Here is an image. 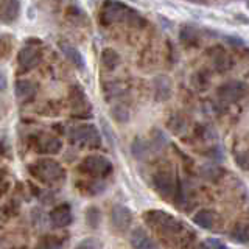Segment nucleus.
<instances>
[{
	"label": "nucleus",
	"instance_id": "6",
	"mask_svg": "<svg viewBox=\"0 0 249 249\" xmlns=\"http://www.w3.org/2000/svg\"><path fill=\"white\" fill-rule=\"evenodd\" d=\"M128 10L129 8L124 6L123 3L115 2V0H109V2H106L103 6H101L100 22L103 23V25H111V23H114V22L124 20Z\"/></svg>",
	"mask_w": 249,
	"mask_h": 249
},
{
	"label": "nucleus",
	"instance_id": "31",
	"mask_svg": "<svg viewBox=\"0 0 249 249\" xmlns=\"http://www.w3.org/2000/svg\"><path fill=\"white\" fill-rule=\"evenodd\" d=\"M198 249H212L209 245H206V243H201L199 246H198Z\"/></svg>",
	"mask_w": 249,
	"mask_h": 249
},
{
	"label": "nucleus",
	"instance_id": "3",
	"mask_svg": "<svg viewBox=\"0 0 249 249\" xmlns=\"http://www.w3.org/2000/svg\"><path fill=\"white\" fill-rule=\"evenodd\" d=\"M80 170L92 178L103 179L112 173V163L107 158H105V156L92 154V156H88V158H84V160L80 165Z\"/></svg>",
	"mask_w": 249,
	"mask_h": 249
},
{
	"label": "nucleus",
	"instance_id": "10",
	"mask_svg": "<svg viewBox=\"0 0 249 249\" xmlns=\"http://www.w3.org/2000/svg\"><path fill=\"white\" fill-rule=\"evenodd\" d=\"M50 221L54 228H67L73 221V213L69 204H59L52 209Z\"/></svg>",
	"mask_w": 249,
	"mask_h": 249
},
{
	"label": "nucleus",
	"instance_id": "7",
	"mask_svg": "<svg viewBox=\"0 0 249 249\" xmlns=\"http://www.w3.org/2000/svg\"><path fill=\"white\" fill-rule=\"evenodd\" d=\"M246 95V86L241 81H228L218 88V97L224 103H235Z\"/></svg>",
	"mask_w": 249,
	"mask_h": 249
},
{
	"label": "nucleus",
	"instance_id": "26",
	"mask_svg": "<svg viewBox=\"0 0 249 249\" xmlns=\"http://www.w3.org/2000/svg\"><path fill=\"white\" fill-rule=\"evenodd\" d=\"M179 37H181V41L184 44H195L198 41V31L195 30L193 27H184L181 30V35H179Z\"/></svg>",
	"mask_w": 249,
	"mask_h": 249
},
{
	"label": "nucleus",
	"instance_id": "19",
	"mask_svg": "<svg viewBox=\"0 0 249 249\" xmlns=\"http://www.w3.org/2000/svg\"><path fill=\"white\" fill-rule=\"evenodd\" d=\"M231 238L237 241L240 245H248L249 243V228L246 223H238L231 232Z\"/></svg>",
	"mask_w": 249,
	"mask_h": 249
},
{
	"label": "nucleus",
	"instance_id": "20",
	"mask_svg": "<svg viewBox=\"0 0 249 249\" xmlns=\"http://www.w3.org/2000/svg\"><path fill=\"white\" fill-rule=\"evenodd\" d=\"M59 47H61L62 53L66 54V58L70 59V62H73V64L78 66V67H83V66H84V61H83L81 53L78 52V50L75 49V47H72L70 44H66V42H61Z\"/></svg>",
	"mask_w": 249,
	"mask_h": 249
},
{
	"label": "nucleus",
	"instance_id": "24",
	"mask_svg": "<svg viewBox=\"0 0 249 249\" xmlns=\"http://www.w3.org/2000/svg\"><path fill=\"white\" fill-rule=\"evenodd\" d=\"M148 153H150V145L142 139H136L134 143H132V154H134V158L143 160L146 159Z\"/></svg>",
	"mask_w": 249,
	"mask_h": 249
},
{
	"label": "nucleus",
	"instance_id": "15",
	"mask_svg": "<svg viewBox=\"0 0 249 249\" xmlns=\"http://www.w3.org/2000/svg\"><path fill=\"white\" fill-rule=\"evenodd\" d=\"M37 93V86L36 83L30 81V80H20L16 83V97L19 98L22 103H27L31 101Z\"/></svg>",
	"mask_w": 249,
	"mask_h": 249
},
{
	"label": "nucleus",
	"instance_id": "5",
	"mask_svg": "<svg viewBox=\"0 0 249 249\" xmlns=\"http://www.w3.org/2000/svg\"><path fill=\"white\" fill-rule=\"evenodd\" d=\"M72 140L81 146L98 148L101 145V136L93 124H80L72 129Z\"/></svg>",
	"mask_w": 249,
	"mask_h": 249
},
{
	"label": "nucleus",
	"instance_id": "28",
	"mask_svg": "<svg viewBox=\"0 0 249 249\" xmlns=\"http://www.w3.org/2000/svg\"><path fill=\"white\" fill-rule=\"evenodd\" d=\"M11 52V41H8V37H0V58H5L8 53Z\"/></svg>",
	"mask_w": 249,
	"mask_h": 249
},
{
	"label": "nucleus",
	"instance_id": "2",
	"mask_svg": "<svg viewBox=\"0 0 249 249\" xmlns=\"http://www.w3.org/2000/svg\"><path fill=\"white\" fill-rule=\"evenodd\" d=\"M30 175L33 176L36 181L42 182L45 185H56L66 181V170L58 160L44 158L37 159L33 163L28 165Z\"/></svg>",
	"mask_w": 249,
	"mask_h": 249
},
{
	"label": "nucleus",
	"instance_id": "9",
	"mask_svg": "<svg viewBox=\"0 0 249 249\" xmlns=\"http://www.w3.org/2000/svg\"><path fill=\"white\" fill-rule=\"evenodd\" d=\"M70 106H72V111L76 117H88L90 112V105L80 86H73L72 88V92H70Z\"/></svg>",
	"mask_w": 249,
	"mask_h": 249
},
{
	"label": "nucleus",
	"instance_id": "12",
	"mask_svg": "<svg viewBox=\"0 0 249 249\" xmlns=\"http://www.w3.org/2000/svg\"><path fill=\"white\" fill-rule=\"evenodd\" d=\"M129 243L134 249H160L159 245L148 235V232L142 228H137L131 232Z\"/></svg>",
	"mask_w": 249,
	"mask_h": 249
},
{
	"label": "nucleus",
	"instance_id": "27",
	"mask_svg": "<svg viewBox=\"0 0 249 249\" xmlns=\"http://www.w3.org/2000/svg\"><path fill=\"white\" fill-rule=\"evenodd\" d=\"M202 175H204V178L210 179V181H213V179L220 178L223 175V171H221V168H218L215 165H206L202 168Z\"/></svg>",
	"mask_w": 249,
	"mask_h": 249
},
{
	"label": "nucleus",
	"instance_id": "23",
	"mask_svg": "<svg viewBox=\"0 0 249 249\" xmlns=\"http://www.w3.org/2000/svg\"><path fill=\"white\" fill-rule=\"evenodd\" d=\"M86 223H88L89 228L97 229L100 223H101V212L97 206H90L86 210Z\"/></svg>",
	"mask_w": 249,
	"mask_h": 249
},
{
	"label": "nucleus",
	"instance_id": "21",
	"mask_svg": "<svg viewBox=\"0 0 249 249\" xmlns=\"http://www.w3.org/2000/svg\"><path fill=\"white\" fill-rule=\"evenodd\" d=\"M101 62L103 66L109 70H114L117 66L120 64V54L117 53L114 49H105L101 53Z\"/></svg>",
	"mask_w": 249,
	"mask_h": 249
},
{
	"label": "nucleus",
	"instance_id": "8",
	"mask_svg": "<svg viewBox=\"0 0 249 249\" xmlns=\"http://www.w3.org/2000/svg\"><path fill=\"white\" fill-rule=\"evenodd\" d=\"M111 223L120 233L129 231L132 224V212L123 204H115L111 210Z\"/></svg>",
	"mask_w": 249,
	"mask_h": 249
},
{
	"label": "nucleus",
	"instance_id": "14",
	"mask_svg": "<svg viewBox=\"0 0 249 249\" xmlns=\"http://www.w3.org/2000/svg\"><path fill=\"white\" fill-rule=\"evenodd\" d=\"M19 0H0V20L3 23H13L19 18Z\"/></svg>",
	"mask_w": 249,
	"mask_h": 249
},
{
	"label": "nucleus",
	"instance_id": "1",
	"mask_svg": "<svg viewBox=\"0 0 249 249\" xmlns=\"http://www.w3.org/2000/svg\"><path fill=\"white\" fill-rule=\"evenodd\" d=\"M143 218L151 229L167 238H182L192 233L190 229L187 231L184 228L181 221L176 220L173 215L163 212V210H148V212H145Z\"/></svg>",
	"mask_w": 249,
	"mask_h": 249
},
{
	"label": "nucleus",
	"instance_id": "4",
	"mask_svg": "<svg viewBox=\"0 0 249 249\" xmlns=\"http://www.w3.org/2000/svg\"><path fill=\"white\" fill-rule=\"evenodd\" d=\"M153 185L162 198L175 196L178 189V178L168 170H159L153 175Z\"/></svg>",
	"mask_w": 249,
	"mask_h": 249
},
{
	"label": "nucleus",
	"instance_id": "16",
	"mask_svg": "<svg viewBox=\"0 0 249 249\" xmlns=\"http://www.w3.org/2000/svg\"><path fill=\"white\" fill-rule=\"evenodd\" d=\"M193 223L198 224L202 229H213V228H216L218 215L209 209H202V210H199V212L195 213Z\"/></svg>",
	"mask_w": 249,
	"mask_h": 249
},
{
	"label": "nucleus",
	"instance_id": "11",
	"mask_svg": "<svg viewBox=\"0 0 249 249\" xmlns=\"http://www.w3.org/2000/svg\"><path fill=\"white\" fill-rule=\"evenodd\" d=\"M36 151L41 154H58L62 148V143L58 137L50 134H41L36 140Z\"/></svg>",
	"mask_w": 249,
	"mask_h": 249
},
{
	"label": "nucleus",
	"instance_id": "18",
	"mask_svg": "<svg viewBox=\"0 0 249 249\" xmlns=\"http://www.w3.org/2000/svg\"><path fill=\"white\" fill-rule=\"evenodd\" d=\"M154 93L158 101H167L171 97V83L167 76H158L154 80Z\"/></svg>",
	"mask_w": 249,
	"mask_h": 249
},
{
	"label": "nucleus",
	"instance_id": "17",
	"mask_svg": "<svg viewBox=\"0 0 249 249\" xmlns=\"http://www.w3.org/2000/svg\"><path fill=\"white\" fill-rule=\"evenodd\" d=\"M210 61H212V66L216 72H226L231 66L229 54L226 53L223 47H215L212 53H210Z\"/></svg>",
	"mask_w": 249,
	"mask_h": 249
},
{
	"label": "nucleus",
	"instance_id": "25",
	"mask_svg": "<svg viewBox=\"0 0 249 249\" xmlns=\"http://www.w3.org/2000/svg\"><path fill=\"white\" fill-rule=\"evenodd\" d=\"M75 249H103V241L97 237L83 238L80 243L75 246Z\"/></svg>",
	"mask_w": 249,
	"mask_h": 249
},
{
	"label": "nucleus",
	"instance_id": "30",
	"mask_svg": "<svg viewBox=\"0 0 249 249\" xmlns=\"http://www.w3.org/2000/svg\"><path fill=\"white\" fill-rule=\"evenodd\" d=\"M207 243H209V246L212 248V249H228V248H226V245L223 243V241L216 240V238H209V240H207Z\"/></svg>",
	"mask_w": 249,
	"mask_h": 249
},
{
	"label": "nucleus",
	"instance_id": "29",
	"mask_svg": "<svg viewBox=\"0 0 249 249\" xmlns=\"http://www.w3.org/2000/svg\"><path fill=\"white\" fill-rule=\"evenodd\" d=\"M237 163H238V167H241L243 170H248V153L243 151V153H238L237 154V158H235Z\"/></svg>",
	"mask_w": 249,
	"mask_h": 249
},
{
	"label": "nucleus",
	"instance_id": "13",
	"mask_svg": "<svg viewBox=\"0 0 249 249\" xmlns=\"http://www.w3.org/2000/svg\"><path fill=\"white\" fill-rule=\"evenodd\" d=\"M39 59H41V54H39V50L35 45H27L19 52V66L22 67V70H31L33 67L37 66Z\"/></svg>",
	"mask_w": 249,
	"mask_h": 249
},
{
	"label": "nucleus",
	"instance_id": "22",
	"mask_svg": "<svg viewBox=\"0 0 249 249\" xmlns=\"http://www.w3.org/2000/svg\"><path fill=\"white\" fill-rule=\"evenodd\" d=\"M62 240L56 235H42L37 240V245L35 249H61Z\"/></svg>",
	"mask_w": 249,
	"mask_h": 249
}]
</instances>
